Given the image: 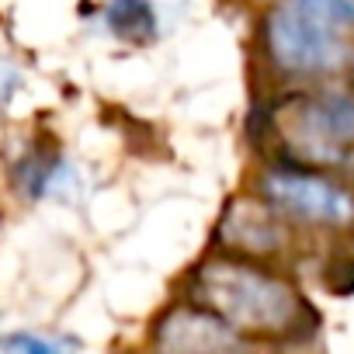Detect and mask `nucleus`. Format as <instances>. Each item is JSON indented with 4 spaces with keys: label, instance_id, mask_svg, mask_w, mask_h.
<instances>
[{
    "label": "nucleus",
    "instance_id": "obj_1",
    "mask_svg": "<svg viewBox=\"0 0 354 354\" xmlns=\"http://www.w3.org/2000/svg\"><path fill=\"white\" fill-rule=\"evenodd\" d=\"M192 285L195 302L240 333H295L309 316V306L285 278L254 264L216 261L198 268Z\"/></svg>",
    "mask_w": 354,
    "mask_h": 354
},
{
    "label": "nucleus",
    "instance_id": "obj_2",
    "mask_svg": "<svg viewBox=\"0 0 354 354\" xmlns=\"http://www.w3.org/2000/svg\"><path fill=\"white\" fill-rule=\"evenodd\" d=\"M264 46L278 70L295 77L333 73L347 59L340 28L313 15L299 0H281L264 18Z\"/></svg>",
    "mask_w": 354,
    "mask_h": 354
},
{
    "label": "nucleus",
    "instance_id": "obj_3",
    "mask_svg": "<svg viewBox=\"0 0 354 354\" xmlns=\"http://www.w3.org/2000/svg\"><path fill=\"white\" fill-rule=\"evenodd\" d=\"M264 202L281 216L302 226L347 230L354 226V192L309 167H281L261 177Z\"/></svg>",
    "mask_w": 354,
    "mask_h": 354
},
{
    "label": "nucleus",
    "instance_id": "obj_4",
    "mask_svg": "<svg viewBox=\"0 0 354 354\" xmlns=\"http://www.w3.org/2000/svg\"><path fill=\"white\" fill-rule=\"evenodd\" d=\"M288 149L309 167H337L354 149V97L351 94H319L299 104Z\"/></svg>",
    "mask_w": 354,
    "mask_h": 354
},
{
    "label": "nucleus",
    "instance_id": "obj_5",
    "mask_svg": "<svg viewBox=\"0 0 354 354\" xmlns=\"http://www.w3.org/2000/svg\"><path fill=\"white\" fill-rule=\"evenodd\" d=\"M156 354H247L240 330L209 313L205 306H177L170 309L153 337Z\"/></svg>",
    "mask_w": 354,
    "mask_h": 354
},
{
    "label": "nucleus",
    "instance_id": "obj_6",
    "mask_svg": "<svg viewBox=\"0 0 354 354\" xmlns=\"http://www.w3.org/2000/svg\"><path fill=\"white\" fill-rule=\"evenodd\" d=\"M223 240H230V247H243L250 254H268V250H278L281 240H285V230H281V216L264 202H236L223 223Z\"/></svg>",
    "mask_w": 354,
    "mask_h": 354
},
{
    "label": "nucleus",
    "instance_id": "obj_7",
    "mask_svg": "<svg viewBox=\"0 0 354 354\" xmlns=\"http://www.w3.org/2000/svg\"><path fill=\"white\" fill-rule=\"evenodd\" d=\"M104 21L125 42H146L156 35V11L149 0H111L104 8Z\"/></svg>",
    "mask_w": 354,
    "mask_h": 354
},
{
    "label": "nucleus",
    "instance_id": "obj_8",
    "mask_svg": "<svg viewBox=\"0 0 354 354\" xmlns=\"http://www.w3.org/2000/svg\"><path fill=\"white\" fill-rule=\"evenodd\" d=\"M4 354H70V347L56 337H42V333H11L4 337Z\"/></svg>",
    "mask_w": 354,
    "mask_h": 354
},
{
    "label": "nucleus",
    "instance_id": "obj_9",
    "mask_svg": "<svg viewBox=\"0 0 354 354\" xmlns=\"http://www.w3.org/2000/svg\"><path fill=\"white\" fill-rule=\"evenodd\" d=\"M313 15H319L323 21H330L333 28H354V0H299Z\"/></svg>",
    "mask_w": 354,
    "mask_h": 354
},
{
    "label": "nucleus",
    "instance_id": "obj_10",
    "mask_svg": "<svg viewBox=\"0 0 354 354\" xmlns=\"http://www.w3.org/2000/svg\"><path fill=\"white\" fill-rule=\"evenodd\" d=\"M326 288L333 295H354V257H340L326 271Z\"/></svg>",
    "mask_w": 354,
    "mask_h": 354
},
{
    "label": "nucleus",
    "instance_id": "obj_11",
    "mask_svg": "<svg viewBox=\"0 0 354 354\" xmlns=\"http://www.w3.org/2000/svg\"><path fill=\"white\" fill-rule=\"evenodd\" d=\"M18 87H21V70L15 63H8V59H0V111L11 104Z\"/></svg>",
    "mask_w": 354,
    "mask_h": 354
}]
</instances>
